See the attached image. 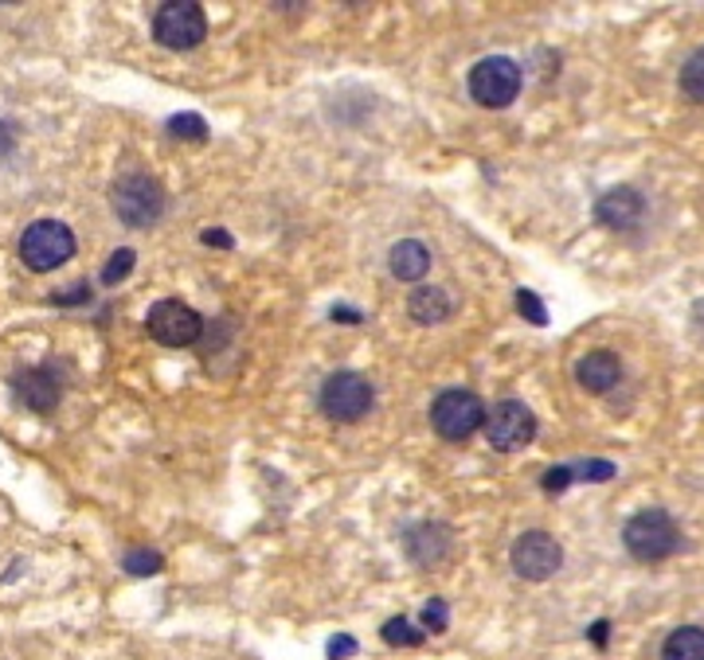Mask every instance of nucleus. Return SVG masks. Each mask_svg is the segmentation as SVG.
<instances>
[{"instance_id": "obj_1", "label": "nucleus", "mask_w": 704, "mask_h": 660, "mask_svg": "<svg viewBox=\"0 0 704 660\" xmlns=\"http://www.w3.org/2000/svg\"><path fill=\"white\" fill-rule=\"evenodd\" d=\"M622 543L639 563H661L681 548V528L673 524V516L661 508H642L639 516H630L622 528Z\"/></svg>"}, {"instance_id": "obj_2", "label": "nucleus", "mask_w": 704, "mask_h": 660, "mask_svg": "<svg viewBox=\"0 0 704 660\" xmlns=\"http://www.w3.org/2000/svg\"><path fill=\"white\" fill-rule=\"evenodd\" d=\"M71 254H75V235H71L67 224H59V219H36V224L24 227V235H20V259L36 274L56 271Z\"/></svg>"}, {"instance_id": "obj_3", "label": "nucleus", "mask_w": 704, "mask_h": 660, "mask_svg": "<svg viewBox=\"0 0 704 660\" xmlns=\"http://www.w3.org/2000/svg\"><path fill=\"white\" fill-rule=\"evenodd\" d=\"M114 212L126 227H153L165 212V192L153 177L145 172H130L114 184Z\"/></svg>"}, {"instance_id": "obj_4", "label": "nucleus", "mask_w": 704, "mask_h": 660, "mask_svg": "<svg viewBox=\"0 0 704 660\" xmlns=\"http://www.w3.org/2000/svg\"><path fill=\"white\" fill-rule=\"evenodd\" d=\"M431 427L439 430L446 442H466L469 434H478L486 427V407L474 391H442L431 403Z\"/></svg>"}, {"instance_id": "obj_5", "label": "nucleus", "mask_w": 704, "mask_h": 660, "mask_svg": "<svg viewBox=\"0 0 704 660\" xmlns=\"http://www.w3.org/2000/svg\"><path fill=\"white\" fill-rule=\"evenodd\" d=\"M153 36L160 47H172V51H192L196 44H204L207 36V16L196 0H172V4H160L157 16H153Z\"/></svg>"}, {"instance_id": "obj_6", "label": "nucleus", "mask_w": 704, "mask_h": 660, "mask_svg": "<svg viewBox=\"0 0 704 660\" xmlns=\"http://www.w3.org/2000/svg\"><path fill=\"white\" fill-rule=\"evenodd\" d=\"M521 94V67L505 56H489L469 71V98L486 110H505Z\"/></svg>"}, {"instance_id": "obj_7", "label": "nucleus", "mask_w": 704, "mask_h": 660, "mask_svg": "<svg viewBox=\"0 0 704 660\" xmlns=\"http://www.w3.org/2000/svg\"><path fill=\"white\" fill-rule=\"evenodd\" d=\"M375 391L360 372H333L321 383V410L333 422H360L372 410Z\"/></svg>"}, {"instance_id": "obj_8", "label": "nucleus", "mask_w": 704, "mask_h": 660, "mask_svg": "<svg viewBox=\"0 0 704 660\" xmlns=\"http://www.w3.org/2000/svg\"><path fill=\"white\" fill-rule=\"evenodd\" d=\"M145 328H150V336L157 345L188 348L200 340L204 321H200L196 309L184 305V301H157V305L150 309V316H145Z\"/></svg>"}, {"instance_id": "obj_9", "label": "nucleus", "mask_w": 704, "mask_h": 660, "mask_svg": "<svg viewBox=\"0 0 704 660\" xmlns=\"http://www.w3.org/2000/svg\"><path fill=\"white\" fill-rule=\"evenodd\" d=\"M486 437L489 446L501 449V454H513V449H525L536 437V419L525 403L505 399L493 410H486Z\"/></svg>"}, {"instance_id": "obj_10", "label": "nucleus", "mask_w": 704, "mask_h": 660, "mask_svg": "<svg viewBox=\"0 0 704 660\" xmlns=\"http://www.w3.org/2000/svg\"><path fill=\"white\" fill-rule=\"evenodd\" d=\"M509 559H513V571L521 578H528V583H545V578H552L556 571H560L563 548L548 536V531H525V536L513 543Z\"/></svg>"}, {"instance_id": "obj_11", "label": "nucleus", "mask_w": 704, "mask_h": 660, "mask_svg": "<svg viewBox=\"0 0 704 660\" xmlns=\"http://www.w3.org/2000/svg\"><path fill=\"white\" fill-rule=\"evenodd\" d=\"M595 215H599L602 227H614V231H630L646 215V200H642L639 188H610L595 204Z\"/></svg>"}, {"instance_id": "obj_12", "label": "nucleus", "mask_w": 704, "mask_h": 660, "mask_svg": "<svg viewBox=\"0 0 704 660\" xmlns=\"http://www.w3.org/2000/svg\"><path fill=\"white\" fill-rule=\"evenodd\" d=\"M16 395H20V403H24L28 410H36V415H47V410L59 403L63 387H59V375L51 372V368H28V372L16 380Z\"/></svg>"}, {"instance_id": "obj_13", "label": "nucleus", "mask_w": 704, "mask_h": 660, "mask_svg": "<svg viewBox=\"0 0 704 660\" xmlns=\"http://www.w3.org/2000/svg\"><path fill=\"white\" fill-rule=\"evenodd\" d=\"M575 380H580L583 391H592V395H607V391L622 380L619 356L607 352V348H599V352H587L580 363H575Z\"/></svg>"}, {"instance_id": "obj_14", "label": "nucleus", "mask_w": 704, "mask_h": 660, "mask_svg": "<svg viewBox=\"0 0 704 660\" xmlns=\"http://www.w3.org/2000/svg\"><path fill=\"white\" fill-rule=\"evenodd\" d=\"M387 266H392V274L399 281H419L422 274L431 271V251H427L419 239H404V242H395L392 247Z\"/></svg>"}, {"instance_id": "obj_15", "label": "nucleus", "mask_w": 704, "mask_h": 660, "mask_svg": "<svg viewBox=\"0 0 704 660\" xmlns=\"http://www.w3.org/2000/svg\"><path fill=\"white\" fill-rule=\"evenodd\" d=\"M446 548H451V540H446V528H439V524H419V528L407 536V555L415 559V563H439L442 555H446Z\"/></svg>"}, {"instance_id": "obj_16", "label": "nucleus", "mask_w": 704, "mask_h": 660, "mask_svg": "<svg viewBox=\"0 0 704 660\" xmlns=\"http://www.w3.org/2000/svg\"><path fill=\"white\" fill-rule=\"evenodd\" d=\"M407 313H411V321H419V325H439V321L451 316V298H446V289H439V286H422V289H415L411 301H407Z\"/></svg>"}, {"instance_id": "obj_17", "label": "nucleus", "mask_w": 704, "mask_h": 660, "mask_svg": "<svg viewBox=\"0 0 704 660\" xmlns=\"http://www.w3.org/2000/svg\"><path fill=\"white\" fill-rule=\"evenodd\" d=\"M661 660H704V629L701 625H681L661 645Z\"/></svg>"}, {"instance_id": "obj_18", "label": "nucleus", "mask_w": 704, "mask_h": 660, "mask_svg": "<svg viewBox=\"0 0 704 660\" xmlns=\"http://www.w3.org/2000/svg\"><path fill=\"white\" fill-rule=\"evenodd\" d=\"M681 94H685L689 103L704 106V47L681 63Z\"/></svg>"}, {"instance_id": "obj_19", "label": "nucleus", "mask_w": 704, "mask_h": 660, "mask_svg": "<svg viewBox=\"0 0 704 660\" xmlns=\"http://www.w3.org/2000/svg\"><path fill=\"white\" fill-rule=\"evenodd\" d=\"M384 641L387 645H404V649H415V645H422V633L415 629L407 617H392V622L384 625Z\"/></svg>"}, {"instance_id": "obj_20", "label": "nucleus", "mask_w": 704, "mask_h": 660, "mask_svg": "<svg viewBox=\"0 0 704 660\" xmlns=\"http://www.w3.org/2000/svg\"><path fill=\"white\" fill-rule=\"evenodd\" d=\"M172 137H188V141H204L207 137V121L200 118V113H177V118L169 121Z\"/></svg>"}, {"instance_id": "obj_21", "label": "nucleus", "mask_w": 704, "mask_h": 660, "mask_svg": "<svg viewBox=\"0 0 704 660\" xmlns=\"http://www.w3.org/2000/svg\"><path fill=\"white\" fill-rule=\"evenodd\" d=\"M126 571H130V575H157L160 555L157 551H130V555H126Z\"/></svg>"}, {"instance_id": "obj_22", "label": "nucleus", "mask_w": 704, "mask_h": 660, "mask_svg": "<svg viewBox=\"0 0 704 660\" xmlns=\"http://www.w3.org/2000/svg\"><path fill=\"white\" fill-rule=\"evenodd\" d=\"M516 309H521V313H525L533 325H545V321H548V309L540 305V298H536L533 289H521V293H516Z\"/></svg>"}, {"instance_id": "obj_23", "label": "nucleus", "mask_w": 704, "mask_h": 660, "mask_svg": "<svg viewBox=\"0 0 704 660\" xmlns=\"http://www.w3.org/2000/svg\"><path fill=\"white\" fill-rule=\"evenodd\" d=\"M130 271H133V251H118V254H110V266L103 271V281L114 286V281H122Z\"/></svg>"}, {"instance_id": "obj_24", "label": "nucleus", "mask_w": 704, "mask_h": 660, "mask_svg": "<svg viewBox=\"0 0 704 660\" xmlns=\"http://www.w3.org/2000/svg\"><path fill=\"white\" fill-rule=\"evenodd\" d=\"M446 622H451V614H446V602H442V598H431V602H427V610H422V625H427L431 633H442V629H446Z\"/></svg>"}, {"instance_id": "obj_25", "label": "nucleus", "mask_w": 704, "mask_h": 660, "mask_svg": "<svg viewBox=\"0 0 704 660\" xmlns=\"http://www.w3.org/2000/svg\"><path fill=\"white\" fill-rule=\"evenodd\" d=\"M357 652V641L353 637H333L329 641V660H345V657H353Z\"/></svg>"}, {"instance_id": "obj_26", "label": "nucleus", "mask_w": 704, "mask_h": 660, "mask_svg": "<svg viewBox=\"0 0 704 660\" xmlns=\"http://www.w3.org/2000/svg\"><path fill=\"white\" fill-rule=\"evenodd\" d=\"M580 473H587V481H607V477H614V466L610 461H587V466H580Z\"/></svg>"}, {"instance_id": "obj_27", "label": "nucleus", "mask_w": 704, "mask_h": 660, "mask_svg": "<svg viewBox=\"0 0 704 660\" xmlns=\"http://www.w3.org/2000/svg\"><path fill=\"white\" fill-rule=\"evenodd\" d=\"M12 145H16V125L0 118V157H4V153H12Z\"/></svg>"}, {"instance_id": "obj_28", "label": "nucleus", "mask_w": 704, "mask_h": 660, "mask_svg": "<svg viewBox=\"0 0 704 660\" xmlns=\"http://www.w3.org/2000/svg\"><path fill=\"white\" fill-rule=\"evenodd\" d=\"M568 481H572V469H552V473L545 477V489L548 493H556V489H563Z\"/></svg>"}, {"instance_id": "obj_29", "label": "nucleus", "mask_w": 704, "mask_h": 660, "mask_svg": "<svg viewBox=\"0 0 704 660\" xmlns=\"http://www.w3.org/2000/svg\"><path fill=\"white\" fill-rule=\"evenodd\" d=\"M333 316H341V321H345V325H357V321H360V313H357V309H348V305H337V309H333Z\"/></svg>"}, {"instance_id": "obj_30", "label": "nucleus", "mask_w": 704, "mask_h": 660, "mask_svg": "<svg viewBox=\"0 0 704 660\" xmlns=\"http://www.w3.org/2000/svg\"><path fill=\"white\" fill-rule=\"evenodd\" d=\"M204 242H207V247H212V242H216V247H231V235H224V231H204Z\"/></svg>"}, {"instance_id": "obj_31", "label": "nucleus", "mask_w": 704, "mask_h": 660, "mask_svg": "<svg viewBox=\"0 0 704 660\" xmlns=\"http://www.w3.org/2000/svg\"><path fill=\"white\" fill-rule=\"evenodd\" d=\"M592 641H595V645H607V622L595 625V629H592Z\"/></svg>"}]
</instances>
